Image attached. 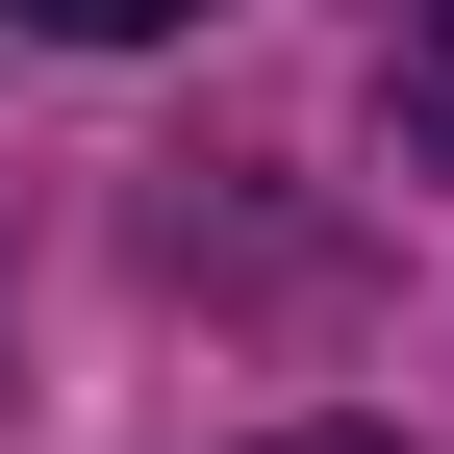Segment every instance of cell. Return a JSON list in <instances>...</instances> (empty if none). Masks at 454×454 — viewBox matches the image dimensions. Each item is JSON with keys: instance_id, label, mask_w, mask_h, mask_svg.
<instances>
[{"instance_id": "1", "label": "cell", "mask_w": 454, "mask_h": 454, "mask_svg": "<svg viewBox=\"0 0 454 454\" xmlns=\"http://www.w3.org/2000/svg\"><path fill=\"white\" fill-rule=\"evenodd\" d=\"M51 51H152V26H202V0H26Z\"/></svg>"}, {"instance_id": "3", "label": "cell", "mask_w": 454, "mask_h": 454, "mask_svg": "<svg viewBox=\"0 0 454 454\" xmlns=\"http://www.w3.org/2000/svg\"><path fill=\"white\" fill-rule=\"evenodd\" d=\"M404 26H429V51H454V0H404Z\"/></svg>"}, {"instance_id": "2", "label": "cell", "mask_w": 454, "mask_h": 454, "mask_svg": "<svg viewBox=\"0 0 454 454\" xmlns=\"http://www.w3.org/2000/svg\"><path fill=\"white\" fill-rule=\"evenodd\" d=\"M278 454H404V429H278Z\"/></svg>"}]
</instances>
